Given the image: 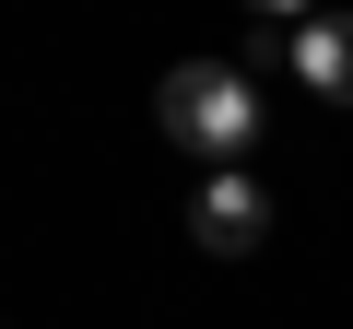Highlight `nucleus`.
<instances>
[{
	"label": "nucleus",
	"instance_id": "obj_1",
	"mask_svg": "<svg viewBox=\"0 0 353 329\" xmlns=\"http://www.w3.org/2000/svg\"><path fill=\"white\" fill-rule=\"evenodd\" d=\"M153 129H165L176 153H201L212 177H236V164L259 153V83H248L236 59H176V71L153 83Z\"/></svg>",
	"mask_w": 353,
	"mask_h": 329
},
{
	"label": "nucleus",
	"instance_id": "obj_2",
	"mask_svg": "<svg viewBox=\"0 0 353 329\" xmlns=\"http://www.w3.org/2000/svg\"><path fill=\"white\" fill-rule=\"evenodd\" d=\"M189 235H201V259H259V235H271V189L248 177H212L201 200H189Z\"/></svg>",
	"mask_w": 353,
	"mask_h": 329
},
{
	"label": "nucleus",
	"instance_id": "obj_3",
	"mask_svg": "<svg viewBox=\"0 0 353 329\" xmlns=\"http://www.w3.org/2000/svg\"><path fill=\"white\" fill-rule=\"evenodd\" d=\"M294 83L318 94V106H353V12H318V24H294Z\"/></svg>",
	"mask_w": 353,
	"mask_h": 329
},
{
	"label": "nucleus",
	"instance_id": "obj_4",
	"mask_svg": "<svg viewBox=\"0 0 353 329\" xmlns=\"http://www.w3.org/2000/svg\"><path fill=\"white\" fill-rule=\"evenodd\" d=\"M248 12H259V24H306V0H248Z\"/></svg>",
	"mask_w": 353,
	"mask_h": 329
}]
</instances>
